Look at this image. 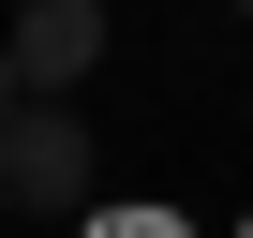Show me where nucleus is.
Here are the masks:
<instances>
[{
	"instance_id": "4",
	"label": "nucleus",
	"mask_w": 253,
	"mask_h": 238,
	"mask_svg": "<svg viewBox=\"0 0 253 238\" xmlns=\"http://www.w3.org/2000/svg\"><path fill=\"white\" fill-rule=\"evenodd\" d=\"M15 119H30V75H15V45H0V134H15Z\"/></svg>"
},
{
	"instance_id": "5",
	"label": "nucleus",
	"mask_w": 253,
	"mask_h": 238,
	"mask_svg": "<svg viewBox=\"0 0 253 238\" xmlns=\"http://www.w3.org/2000/svg\"><path fill=\"white\" fill-rule=\"evenodd\" d=\"M238 15H253V0H238Z\"/></svg>"
},
{
	"instance_id": "3",
	"label": "nucleus",
	"mask_w": 253,
	"mask_h": 238,
	"mask_svg": "<svg viewBox=\"0 0 253 238\" xmlns=\"http://www.w3.org/2000/svg\"><path fill=\"white\" fill-rule=\"evenodd\" d=\"M89 238H194L179 208H89Z\"/></svg>"
},
{
	"instance_id": "2",
	"label": "nucleus",
	"mask_w": 253,
	"mask_h": 238,
	"mask_svg": "<svg viewBox=\"0 0 253 238\" xmlns=\"http://www.w3.org/2000/svg\"><path fill=\"white\" fill-rule=\"evenodd\" d=\"M15 75H30V104H75V75L104 60V0H15Z\"/></svg>"
},
{
	"instance_id": "1",
	"label": "nucleus",
	"mask_w": 253,
	"mask_h": 238,
	"mask_svg": "<svg viewBox=\"0 0 253 238\" xmlns=\"http://www.w3.org/2000/svg\"><path fill=\"white\" fill-rule=\"evenodd\" d=\"M0 208L15 223H60V208H104V149L75 104H30L15 134H0Z\"/></svg>"
}]
</instances>
